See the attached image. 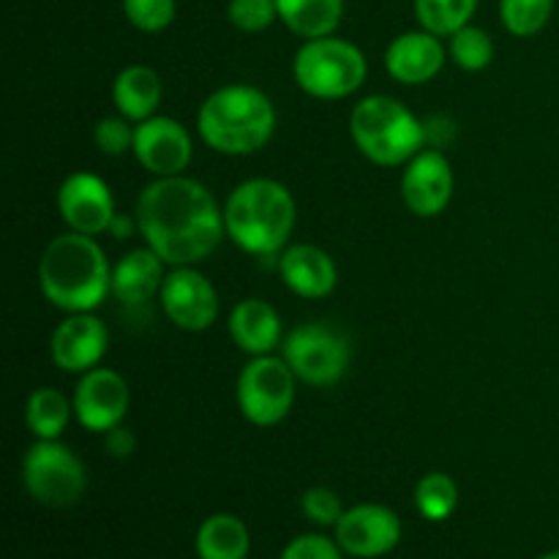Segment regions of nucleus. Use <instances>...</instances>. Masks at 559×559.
<instances>
[{
  "label": "nucleus",
  "mask_w": 559,
  "mask_h": 559,
  "mask_svg": "<svg viewBox=\"0 0 559 559\" xmlns=\"http://www.w3.org/2000/svg\"><path fill=\"white\" fill-rule=\"evenodd\" d=\"M555 11V0H500V16L508 33L530 38L544 31Z\"/></svg>",
  "instance_id": "nucleus-28"
},
{
  "label": "nucleus",
  "mask_w": 559,
  "mask_h": 559,
  "mask_svg": "<svg viewBox=\"0 0 559 559\" xmlns=\"http://www.w3.org/2000/svg\"><path fill=\"white\" fill-rule=\"evenodd\" d=\"M136 440L129 429L123 426H115V429L104 431V451L115 459H129L134 453Z\"/></svg>",
  "instance_id": "nucleus-34"
},
{
  "label": "nucleus",
  "mask_w": 559,
  "mask_h": 559,
  "mask_svg": "<svg viewBox=\"0 0 559 559\" xmlns=\"http://www.w3.org/2000/svg\"><path fill=\"white\" fill-rule=\"evenodd\" d=\"M194 549L200 559H246L251 549L249 527L233 513H213L197 530Z\"/></svg>",
  "instance_id": "nucleus-22"
},
{
  "label": "nucleus",
  "mask_w": 559,
  "mask_h": 559,
  "mask_svg": "<svg viewBox=\"0 0 559 559\" xmlns=\"http://www.w3.org/2000/svg\"><path fill=\"white\" fill-rule=\"evenodd\" d=\"M71 413H74V404L66 399V393H60L58 388H36L27 396L25 424L36 440H60Z\"/></svg>",
  "instance_id": "nucleus-24"
},
{
  "label": "nucleus",
  "mask_w": 559,
  "mask_h": 559,
  "mask_svg": "<svg viewBox=\"0 0 559 559\" xmlns=\"http://www.w3.org/2000/svg\"><path fill=\"white\" fill-rule=\"evenodd\" d=\"M278 273L289 293L306 300H320L336 289L338 271L333 257L325 249L311 243L287 246L278 257Z\"/></svg>",
  "instance_id": "nucleus-18"
},
{
  "label": "nucleus",
  "mask_w": 559,
  "mask_h": 559,
  "mask_svg": "<svg viewBox=\"0 0 559 559\" xmlns=\"http://www.w3.org/2000/svg\"><path fill=\"white\" fill-rule=\"evenodd\" d=\"M162 80L151 66H126L112 82V104L118 115L129 118L131 123L153 118L162 104Z\"/></svg>",
  "instance_id": "nucleus-21"
},
{
  "label": "nucleus",
  "mask_w": 559,
  "mask_h": 559,
  "mask_svg": "<svg viewBox=\"0 0 559 559\" xmlns=\"http://www.w3.org/2000/svg\"><path fill=\"white\" fill-rule=\"evenodd\" d=\"M134 222L145 246L169 267L200 265L227 235L224 207H218L207 186L186 175L147 183L136 200Z\"/></svg>",
  "instance_id": "nucleus-1"
},
{
  "label": "nucleus",
  "mask_w": 559,
  "mask_h": 559,
  "mask_svg": "<svg viewBox=\"0 0 559 559\" xmlns=\"http://www.w3.org/2000/svg\"><path fill=\"white\" fill-rule=\"evenodd\" d=\"M282 358L300 382L314 388L336 385L349 366V342L342 331L322 322L298 325L282 344Z\"/></svg>",
  "instance_id": "nucleus-9"
},
{
  "label": "nucleus",
  "mask_w": 559,
  "mask_h": 559,
  "mask_svg": "<svg viewBox=\"0 0 559 559\" xmlns=\"http://www.w3.org/2000/svg\"><path fill=\"white\" fill-rule=\"evenodd\" d=\"M229 25L243 33H262L278 20L276 0H229Z\"/></svg>",
  "instance_id": "nucleus-30"
},
{
  "label": "nucleus",
  "mask_w": 559,
  "mask_h": 559,
  "mask_svg": "<svg viewBox=\"0 0 559 559\" xmlns=\"http://www.w3.org/2000/svg\"><path fill=\"white\" fill-rule=\"evenodd\" d=\"M453 169L451 162L437 147H424L418 156L404 164L402 200L409 213L420 218H435L453 200Z\"/></svg>",
  "instance_id": "nucleus-15"
},
{
  "label": "nucleus",
  "mask_w": 559,
  "mask_h": 559,
  "mask_svg": "<svg viewBox=\"0 0 559 559\" xmlns=\"http://www.w3.org/2000/svg\"><path fill=\"white\" fill-rule=\"evenodd\" d=\"M22 484L41 506L69 508L85 495L87 469L63 442L36 440L22 459Z\"/></svg>",
  "instance_id": "nucleus-7"
},
{
  "label": "nucleus",
  "mask_w": 559,
  "mask_h": 559,
  "mask_svg": "<svg viewBox=\"0 0 559 559\" xmlns=\"http://www.w3.org/2000/svg\"><path fill=\"white\" fill-rule=\"evenodd\" d=\"M295 216L293 191L273 178L243 180L224 202L229 240L254 257L282 254L295 229Z\"/></svg>",
  "instance_id": "nucleus-3"
},
{
  "label": "nucleus",
  "mask_w": 559,
  "mask_h": 559,
  "mask_svg": "<svg viewBox=\"0 0 559 559\" xmlns=\"http://www.w3.org/2000/svg\"><path fill=\"white\" fill-rule=\"evenodd\" d=\"M38 287L55 309L82 314L112 293V267L93 235H58L38 262Z\"/></svg>",
  "instance_id": "nucleus-2"
},
{
  "label": "nucleus",
  "mask_w": 559,
  "mask_h": 559,
  "mask_svg": "<svg viewBox=\"0 0 559 559\" xmlns=\"http://www.w3.org/2000/svg\"><path fill=\"white\" fill-rule=\"evenodd\" d=\"M300 511L317 527H336L338 519L344 516V506L338 495L325 486H311L300 497Z\"/></svg>",
  "instance_id": "nucleus-32"
},
{
  "label": "nucleus",
  "mask_w": 559,
  "mask_h": 559,
  "mask_svg": "<svg viewBox=\"0 0 559 559\" xmlns=\"http://www.w3.org/2000/svg\"><path fill=\"white\" fill-rule=\"evenodd\" d=\"M167 262L151 249V246H142V249L129 251V254L120 257L112 267V295L123 306H142L153 298V295L162 293L164 271Z\"/></svg>",
  "instance_id": "nucleus-20"
},
{
  "label": "nucleus",
  "mask_w": 559,
  "mask_h": 559,
  "mask_svg": "<svg viewBox=\"0 0 559 559\" xmlns=\"http://www.w3.org/2000/svg\"><path fill=\"white\" fill-rule=\"evenodd\" d=\"M164 314L169 322L189 333H202L216 322L218 317V293L205 273L194 265L169 267L164 287L158 293Z\"/></svg>",
  "instance_id": "nucleus-10"
},
{
  "label": "nucleus",
  "mask_w": 559,
  "mask_h": 559,
  "mask_svg": "<svg viewBox=\"0 0 559 559\" xmlns=\"http://www.w3.org/2000/svg\"><path fill=\"white\" fill-rule=\"evenodd\" d=\"M202 142L224 156H251L271 142L276 107L254 85H224L202 102L197 115Z\"/></svg>",
  "instance_id": "nucleus-4"
},
{
  "label": "nucleus",
  "mask_w": 559,
  "mask_h": 559,
  "mask_svg": "<svg viewBox=\"0 0 559 559\" xmlns=\"http://www.w3.org/2000/svg\"><path fill=\"white\" fill-rule=\"evenodd\" d=\"M71 404H74V415L82 429L104 435L123 424V418L129 415L131 388L123 374L96 366L80 377Z\"/></svg>",
  "instance_id": "nucleus-11"
},
{
  "label": "nucleus",
  "mask_w": 559,
  "mask_h": 559,
  "mask_svg": "<svg viewBox=\"0 0 559 559\" xmlns=\"http://www.w3.org/2000/svg\"><path fill=\"white\" fill-rule=\"evenodd\" d=\"M402 540V519L388 506L364 502L349 511L336 524V544L344 555L355 559H377L391 555Z\"/></svg>",
  "instance_id": "nucleus-13"
},
{
  "label": "nucleus",
  "mask_w": 559,
  "mask_h": 559,
  "mask_svg": "<svg viewBox=\"0 0 559 559\" xmlns=\"http://www.w3.org/2000/svg\"><path fill=\"white\" fill-rule=\"evenodd\" d=\"M109 347L107 325L98 320L93 311L82 314H69L52 333L49 353H52L55 366L69 374H85L96 369L104 360Z\"/></svg>",
  "instance_id": "nucleus-16"
},
{
  "label": "nucleus",
  "mask_w": 559,
  "mask_h": 559,
  "mask_svg": "<svg viewBox=\"0 0 559 559\" xmlns=\"http://www.w3.org/2000/svg\"><path fill=\"white\" fill-rule=\"evenodd\" d=\"M366 55L336 36L309 38L293 60V76L304 93L325 102L347 98L366 82Z\"/></svg>",
  "instance_id": "nucleus-6"
},
{
  "label": "nucleus",
  "mask_w": 559,
  "mask_h": 559,
  "mask_svg": "<svg viewBox=\"0 0 559 559\" xmlns=\"http://www.w3.org/2000/svg\"><path fill=\"white\" fill-rule=\"evenodd\" d=\"M538 559H559V551H546V555H540Z\"/></svg>",
  "instance_id": "nucleus-36"
},
{
  "label": "nucleus",
  "mask_w": 559,
  "mask_h": 559,
  "mask_svg": "<svg viewBox=\"0 0 559 559\" xmlns=\"http://www.w3.org/2000/svg\"><path fill=\"white\" fill-rule=\"evenodd\" d=\"M349 134L358 151L380 167H399L426 147L424 120L415 118L399 98L366 96L349 115Z\"/></svg>",
  "instance_id": "nucleus-5"
},
{
  "label": "nucleus",
  "mask_w": 559,
  "mask_h": 559,
  "mask_svg": "<svg viewBox=\"0 0 559 559\" xmlns=\"http://www.w3.org/2000/svg\"><path fill=\"white\" fill-rule=\"evenodd\" d=\"M134 224H131V218H126V216H115V222H112V227H109V233H112L115 238H129L131 229H134Z\"/></svg>",
  "instance_id": "nucleus-35"
},
{
  "label": "nucleus",
  "mask_w": 559,
  "mask_h": 559,
  "mask_svg": "<svg viewBox=\"0 0 559 559\" xmlns=\"http://www.w3.org/2000/svg\"><path fill=\"white\" fill-rule=\"evenodd\" d=\"M448 60V47L429 31H407L385 49V69L402 85H424L435 80Z\"/></svg>",
  "instance_id": "nucleus-17"
},
{
  "label": "nucleus",
  "mask_w": 559,
  "mask_h": 559,
  "mask_svg": "<svg viewBox=\"0 0 559 559\" xmlns=\"http://www.w3.org/2000/svg\"><path fill=\"white\" fill-rule=\"evenodd\" d=\"M58 213L71 233L102 235L115 222L112 189L93 173H71L58 189Z\"/></svg>",
  "instance_id": "nucleus-14"
},
{
  "label": "nucleus",
  "mask_w": 559,
  "mask_h": 559,
  "mask_svg": "<svg viewBox=\"0 0 559 559\" xmlns=\"http://www.w3.org/2000/svg\"><path fill=\"white\" fill-rule=\"evenodd\" d=\"M278 559H344V551L342 546H338L336 540L328 538V535L306 533L298 535L295 540H289Z\"/></svg>",
  "instance_id": "nucleus-33"
},
{
  "label": "nucleus",
  "mask_w": 559,
  "mask_h": 559,
  "mask_svg": "<svg viewBox=\"0 0 559 559\" xmlns=\"http://www.w3.org/2000/svg\"><path fill=\"white\" fill-rule=\"evenodd\" d=\"M413 5L420 27L440 38H451L462 31L478 11V0H413Z\"/></svg>",
  "instance_id": "nucleus-25"
},
{
  "label": "nucleus",
  "mask_w": 559,
  "mask_h": 559,
  "mask_svg": "<svg viewBox=\"0 0 559 559\" xmlns=\"http://www.w3.org/2000/svg\"><path fill=\"white\" fill-rule=\"evenodd\" d=\"M448 58L459 66L462 71H484L489 69L495 60V38L478 25H464L462 31L453 33L448 38Z\"/></svg>",
  "instance_id": "nucleus-27"
},
{
  "label": "nucleus",
  "mask_w": 559,
  "mask_h": 559,
  "mask_svg": "<svg viewBox=\"0 0 559 559\" xmlns=\"http://www.w3.org/2000/svg\"><path fill=\"white\" fill-rule=\"evenodd\" d=\"M134 129L136 126H131V120L123 115H109L96 123L93 142L104 156H126L134 147Z\"/></svg>",
  "instance_id": "nucleus-31"
},
{
  "label": "nucleus",
  "mask_w": 559,
  "mask_h": 559,
  "mask_svg": "<svg viewBox=\"0 0 559 559\" xmlns=\"http://www.w3.org/2000/svg\"><path fill=\"white\" fill-rule=\"evenodd\" d=\"M415 508L429 522H445L459 508V486L451 475L429 473L415 486Z\"/></svg>",
  "instance_id": "nucleus-26"
},
{
  "label": "nucleus",
  "mask_w": 559,
  "mask_h": 559,
  "mask_svg": "<svg viewBox=\"0 0 559 559\" xmlns=\"http://www.w3.org/2000/svg\"><path fill=\"white\" fill-rule=\"evenodd\" d=\"M278 20L300 38L333 36L344 16V0H276Z\"/></svg>",
  "instance_id": "nucleus-23"
},
{
  "label": "nucleus",
  "mask_w": 559,
  "mask_h": 559,
  "mask_svg": "<svg viewBox=\"0 0 559 559\" xmlns=\"http://www.w3.org/2000/svg\"><path fill=\"white\" fill-rule=\"evenodd\" d=\"M295 382L298 377L287 360L276 355H257L238 374L235 396L240 415L260 429L278 426L295 404Z\"/></svg>",
  "instance_id": "nucleus-8"
},
{
  "label": "nucleus",
  "mask_w": 559,
  "mask_h": 559,
  "mask_svg": "<svg viewBox=\"0 0 559 559\" xmlns=\"http://www.w3.org/2000/svg\"><path fill=\"white\" fill-rule=\"evenodd\" d=\"M134 147L131 153L136 162L153 175V178H173L183 175V169L194 156V142L189 129L180 120L167 115H153V118L134 123Z\"/></svg>",
  "instance_id": "nucleus-12"
},
{
  "label": "nucleus",
  "mask_w": 559,
  "mask_h": 559,
  "mask_svg": "<svg viewBox=\"0 0 559 559\" xmlns=\"http://www.w3.org/2000/svg\"><path fill=\"white\" fill-rule=\"evenodd\" d=\"M229 336L240 353L251 355H273V349L282 344V317L267 300L246 298L229 311Z\"/></svg>",
  "instance_id": "nucleus-19"
},
{
  "label": "nucleus",
  "mask_w": 559,
  "mask_h": 559,
  "mask_svg": "<svg viewBox=\"0 0 559 559\" xmlns=\"http://www.w3.org/2000/svg\"><path fill=\"white\" fill-rule=\"evenodd\" d=\"M120 3L126 20L142 33L167 31L178 14V0H120Z\"/></svg>",
  "instance_id": "nucleus-29"
}]
</instances>
